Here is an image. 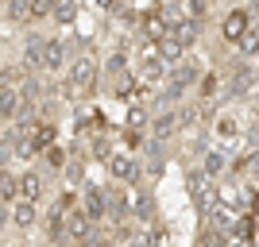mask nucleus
Returning a JSON list of instances; mask_svg holds the SVG:
<instances>
[{
    "instance_id": "obj_24",
    "label": "nucleus",
    "mask_w": 259,
    "mask_h": 247,
    "mask_svg": "<svg viewBox=\"0 0 259 247\" xmlns=\"http://www.w3.org/2000/svg\"><path fill=\"white\" fill-rule=\"evenodd\" d=\"M93 4H97L101 12H116V4H120V0H93Z\"/></svg>"
},
{
    "instance_id": "obj_26",
    "label": "nucleus",
    "mask_w": 259,
    "mask_h": 247,
    "mask_svg": "<svg viewBox=\"0 0 259 247\" xmlns=\"http://www.w3.org/2000/svg\"><path fill=\"white\" fill-rule=\"evenodd\" d=\"M232 4H244V0H232Z\"/></svg>"
},
{
    "instance_id": "obj_17",
    "label": "nucleus",
    "mask_w": 259,
    "mask_h": 247,
    "mask_svg": "<svg viewBox=\"0 0 259 247\" xmlns=\"http://www.w3.org/2000/svg\"><path fill=\"white\" fill-rule=\"evenodd\" d=\"M23 108V93L20 85H0V124H12Z\"/></svg>"
},
{
    "instance_id": "obj_19",
    "label": "nucleus",
    "mask_w": 259,
    "mask_h": 247,
    "mask_svg": "<svg viewBox=\"0 0 259 247\" xmlns=\"http://www.w3.org/2000/svg\"><path fill=\"white\" fill-rule=\"evenodd\" d=\"M4 20L16 27H31V0H4Z\"/></svg>"
},
{
    "instance_id": "obj_13",
    "label": "nucleus",
    "mask_w": 259,
    "mask_h": 247,
    "mask_svg": "<svg viewBox=\"0 0 259 247\" xmlns=\"http://www.w3.org/2000/svg\"><path fill=\"white\" fill-rule=\"evenodd\" d=\"M70 155H74V151L62 147V143L54 139L51 147H43L39 155H35V159L43 162V174H47V178H62V170H66V162H70Z\"/></svg>"
},
{
    "instance_id": "obj_15",
    "label": "nucleus",
    "mask_w": 259,
    "mask_h": 247,
    "mask_svg": "<svg viewBox=\"0 0 259 247\" xmlns=\"http://www.w3.org/2000/svg\"><path fill=\"white\" fill-rule=\"evenodd\" d=\"M197 166H201L209 178H221V174L228 170V151L221 147L217 139H213V143H205V151L197 155Z\"/></svg>"
},
{
    "instance_id": "obj_8",
    "label": "nucleus",
    "mask_w": 259,
    "mask_h": 247,
    "mask_svg": "<svg viewBox=\"0 0 259 247\" xmlns=\"http://www.w3.org/2000/svg\"><path fill=\"white\" fill-rule=\"evenodd\" d=\"M39 220H43V213H39V201H27V197H16V201H12V220H8L12 232L31 236L35 228H39Z\"/></svg>"
},
{
    "instance_id": "obj_4",
    "label": "nucleus",
    "mask_w": 259,
    "mask_h": 247,
    "mask_svg": "<svg viewBox=\"0 0 259 247\" xmlns=\"http://www.w3.org/2000/svg\"><path fill=\"white\" fill-rule=\"evenodd\" d=\"M81 51V39H54V35H47V46H43V66H39V74L47 77H58L66 70V62H70V54Z\"/></svg>"
},
{
    "instance_id": "obj_23",
    "label": "nucleus",
    "mask_w": 259,
    "mask_h": 247,
    "mask_svg": "<svg viewBox=\"0 0 259 247\" xmlns=\"http://www.w3.org/2000/svg\"><path fill=\"white\" fill-rule=\"evenodd\" d=\"M8 220H12V201L0 197V232H8Z\"/></svg>"
},
{
    "instance_id": "obj_11",
    "label": "nucleus",
    "mask_w": 259,
    "mask_h": 247,
    "mask_svg": "<svg viewBox=\"0 0 259 247\" xmlns=\"http://www.w3.org/2000/svg\"><path fill=\"white\" fill-rule=\"evenodd\" d=\"M201 74H205V66L197 62V58H194L190 51H186L182 58H178V62H170V70H166V77H170V81H178L182 89H194Z\"/></svg>"
},
{
    "instance_id": "obj_5",
    "label": "nucleus",
    "mask_w": 259,
    "mask_h": 247,
    "mask_svg": "<svg viewBox=\"0 0 259 247\" xmlns=\"http://www.w3.org/2000/svg\"><path fill=\"white\" fill-rule=\"evenodd\" d=\"M186 193H190L197 213H209L213 201H217V178H209L201 166H190V170H186Z\"/></svg>"
},
{
    "instance_id": "obj_22",
    "label": "nucleus",
    "mask_w": 259,
    "mask_h": 247,
    "mask_svg": "<svg viewBox=\"0 0 259 247\" xmlns=\"http://www.w3.org/2000/svg\"><path fill=\"white\" fill-rule=\"evenodd\" d=\"M51 8H54V0H31V23L51 20Z\"/></svg>"
},
{
    "instance_id": "obj_20",
    "label": "nucleus",
    "mask_w": 259,
    "mask_h": 247,
    "mask_svg": "<svg viewBox=\"0 0 259 247\" xmlns=\"http://www.w3.org/2000/svg\"><path fill=\"white\" fill-rule=\"evenodd\" d=\"M155 51L162 54V62L170 66V62H178V58H182V54L190 51V46H182V43H178V39H174L170 31H166V35H159V39H155Z\"/></svg>"
},
{
    "instance_id": "obj_1",
    "label": "nucleus",
    "mask_w": 259,
    "mask_h": 247,
    "mask_svg": "<svg viewBox=\"0 0 259 247\" xmlns=\"http://www.w3.org/2000/svg\"><path fill=\"white\" fill-rule=\"evenodd\" d=\"M101 85V54L93 46H81L77 54H70V62L62 70V97L66 101H85L93 97Z\"/></svg>"
},
{
    "instance_id": "obj_25",
    "label": "nucleus",
    "mask_w": 259,
    "mask_h": 247,
    "mask_svg": "<svg viewBox=\"0 0 259 247\" xmlns=\"http://www.w3.org/2000/svg\"><path fill=\"white\" fill-rule=\"evenodd\" d=\"M0 16H4V0H0Z\"/></svg>"
},
{
    "instance_id": "obj_7",
    "label": "nucleus",
    "mask_w": 259,
    "mask_h": 247,
    "mask_svg": "<svg viewBox=\"0 0 259 247\" xmlns=\"http://www.w3.org/2000/svg\"><path fill=\"white\" fill-rule=\"evenodd\" d=\"M77 205L89 213V220L105 224L108 220V185H97V182H85L77 189Z\"/></svg>"
},
{
    "instance_id": "obj_9",
    "label": "nucleus",
    "mask_w": 259,
    "mask_h": 247,
    "mask_svg": "<svg viewBox=\"0 0 259 247\" xmlns=\"http://www.w3.org/2000/svg\"><path fill=\"white\" fill-rule=\"evenodd\" d=\"M147 135H151V139L170 143L174 135H178V108H174V105L155 108V112H151V120H147Z\"/></svg>"
},
{
    "instance_id": "obj_2",
    "label": "nucleus",
    "mask_w": 259,
    "mask_h": 247,
    "mask_svg": "<svg viewBox=\"0 0 259 247\" xmlns=\"http://www.w3.org/2000/svg\"><path fill=\"white\" fill-rule=\"evenodd\" d=\"M244 128H248V116H244V112L217 105L213 120H209V131H213V139L221 143L228 155H232V151H240V147H248V139H244Z\"/></svg>"
},
{
    "instance_id": "obj_18",
    "label": "nucleus",
    "mask_w": 259,
    "mask_h": 247,
    "mask_svg": "<svg viewBox=\"0 0 259 247\" xmlns=\"http://www.w3.org/2000/svg\"><path fill=\"white\" fill-rule=\"evenodd\" d=\"M194 93H197V101H221V93H225V74H217V70H205V74L197 77Z\"/></svg>"
},
{
    "instance_id": "obj_12",
    "label": "nucleus",
    "mask_w": 259,
    "mask_h": 247,
    "mask_svg": "<svg viewBox=\"0 0 259 247\" xmlns=\"http://www.w3.org/2000/svg\"><path fill=\"white\" fill-rule=\"evenodd\" d=\"M39 228H43V239H47V243H62V239H66V205L54 201L51 209L43 213Z\"/></svg>"
},
{
    "instance_id": "obj_21",
    "label": "nucleus",
    "mask_w": 259,
    "mask_h": 247,
    "mask_svg": "<svg viewBox=\"0 0 259 247\" xmlns=\"http://www.w3.org/2000/svg\"><path fill=\"white\" fill-rule=\"evenodd\" d=\"M27 74H31V70L23 62H8V66H0V85H20Z\"/></svg>"
},
{
    "instance_id": "obj_16",
    "label": "nucleus",
    "mask_w": 259,
    "mask_h": 247,
    "mask_svg": "<svg viewBox=\"0 0 259 247\" xmlns=\"http://www.w3.org/2000/svg\"><path fill=\"white\" fill-rule=\"evenodd\" d=\"M77 16H81V0H54V8H51V23L58 27V31L74 27Z\"/></svg>"
},
{
    "instance_id": "obj_6",
    "label": "nucleus",
    "mask_w": 259,
    "mask_h": 247,
    "mask_svg": "<svg viewBox=\"0 0 259 247\" xmlns=\"http://www.w3.org/2000/svg\"><path fill=\"white\" fill-rule=\"evenodd\" d=\"M251 27H255V16H251V8H248V4H236V8L228 12L225 20H221V39H225L228 46H236L240 39L251 31Z\"/></svg>"
},
{
    "instance_id": "obj_10",
    "label": "nucleus",
    "mask_w": 259,
    "mask_h": 247,
    "mask_svg": "<svg viewBox=\"0 0 259 247\" xmlns=\"http://www.w3.org/2000/svg\"><path fill=\"white\" fill-rule=\"evenodd\" d=\"M16 193L43 205L47 201V174H43V166H27V170L16 174Z\"/></svg>"
},
{
    "instance_id": "obj_14",
    "label": "nucleus",
    "mask_w": 259,
    "mask_h": 247,
    "mask_svg": "<svg viewBox=\"0 0 259 247\" xmlns=\"http://www.w3.org/2000/svg\"><path fill=\"white\" fill-rule=\"evenodd\" d=\"M43 46H47V35L35 31V27H27V35H23V54L20 62L31 70V74H39V66H43Z\"/></svg>"
},
{
    "instance_id": "obj_3",
    "label": "nucleus",
    "mask_w": 259,
    "mask_h": 247,
    "mask_svg": "<svg viewBox=\"0 0 259 247\" xmlns=\"http://www.w3.org/2000/svg\"><path fill=\"white\" fill-rule=\"evenodd\" d=\"M105 170H108V182H124V185H143V159L136 151H124V147H112L105 159Z\"/></svg>"
}]
</instances>
